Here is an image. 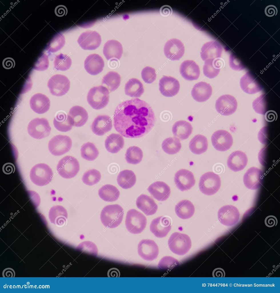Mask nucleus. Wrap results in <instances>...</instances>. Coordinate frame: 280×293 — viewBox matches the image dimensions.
<instances>
[{"label":"nucleus","mask_w":280,"mask_h":293,"mask_svg":"<svg viewBox=\"0 0 280 293\" xmlns=\"http://www.w3.org/2000/svg\"><path fill=\"white\" fill-rule=\"evenodd\" d=\"M50 100L47 96L40 93L34 95L29 102L31 109L38 114H43L48 111L50 108Z\"/></svg>","instance_id":"obj_29"},{"label":"nucleus","mask_w":280,"mask_h":293,"mask_svg":"<svg viewBox=\"0 0 280 293\" xmlns=\"http://www.w3.org/2000/svg\"><path fill=\"white\" fill-rule=\"evenodd\" d=\"M212 89L209 84L201 81L196 84L191 94L193 98L199 102H204L208 100L212 95Z\"/></svg>","instance_id":"obj_26"},{"label":"nucleus","mask_w":280,"mask_h":293,"mask_svg":"<svg viewBox=\"0 0 280 293\" xmlns=\"http://www.w3.org/2000/svg\"><path fill=\"white\" fill-rule=\"evenodd\" d=\"M112 128V120L106 115H99L94 120L91 125L92 131L98 136H102L110 131Z\"/></svg>","instance_id":"obj_24"},{"label":"nucleus","mask_w":280,"mask_h":293,"mask_svg":"<svg viewBox=\"0 0 280 293\" xmlns=\"http://www.w3.org/2000/svg\"><path fill=\"white\" fill-rule=\"evenodd\" d=\"M121 78L118 73L114 71H110L103 78L102 85H105L110 92L116 90L119 86Z\"/></svg>","instance_id":"obj_43"},{"label":"nucleus","mask_w":280,"mask_h":293,"mask_svg":"<svg viewBox=\"0 0 280 293\" xmlns=\"http://www.w3.org/2000/svg\"><path fill=\"white\" fill-rule=\"evenodd\" d=\"M67 117L72 126L79 127L85 124L88 116L87 112L83 107L75 106L70 109Z\"/></svg>","instance_id":"obj_25"},{"label":"nucleus","mask_w":280,"mask_h":293,"mask_svg":"<svg viewBox=\"0 0 280 293\" xmlns=\"http://www.w3.org/2000/svg\"><path fill=\"white\" fill-rule=\"evenodd\" d=\"M136 203L137 208L147 216L155 214L158 209L157 205L153 199L146 195L139 196Z\"/></svg>","instance_id":"obj_32"},{"label":"nucleus","mask_w":280,"mask_h":293,"mask_svg":"<svg viewBox=\"0 0 280 293\" xmlns=\"http://www.w3.org/2000/svg\"><path fill=\"white\" fill-rule=\"evenodd\" d=\"M2 65L5 69H9L14 67L15 65V61L12 58H7L3 60Z\"/></svg>","instance_id":"obj_56"},{"label":"nucleus","mask_w":280,"mask_h":293,"mask_svg":"<svg viewBox=\"0 0 280 293\" xmlns=\"http://www.w3.org/2000/svg\"><path fill=\"white\" fill-rule=\"evenodd\" d=\"M2 170L5 174L9 175L14 173L15 167L13 164L10 163H7L3 165Z\"/></svg>","instance_id":"obj_58"},{"label":"nucleus","mask_w":280,"mask_h":293,"mask_svg":"<svg viewBox=\"0 0 280 293\" xmlns=\"http://www.w3.org/2000/svg\"><path fill=\"white\" fill-rule=\"evenodd\" d=\"M277 220L274 216L270 215L267 217L265 219V225L267 227H271L276 225Z\"/></svg>","instance_id":"obj_59"},{"label":"nucleus","mask_w":280,"mask_h":293,"mask_svg":"<svg viewBox=\"0 0 280 293\" xmlns=\"http://www.w3.org/2000/svg\"><path fill=\"white\" fill-rule=\"evenodd\" d=\"M124 144L122 136L119 134L112 133L108 136L105 141L106 150L112 153H116L122 149Z\"/></svg>","instance_id":"obj_36"},{"label":"nucleus","mask_w":280,"mask_h":293,"mask_svg":"<svg viewBox=\"0 0 280 293\" xmlns=\"http://www.w3.org/2000/svg\"><path fill=\"white\" fill-rule=\"evenodd\" d=\"M159 90L161 94L167 97H172L179 92L180 85L178 81L170 76H163L159 82Z\"/></svg>","instance_id":"obj_21"},{"label":"nucleus","mask_w":280,"mask_h":293,"mask_svg":"<svg viewBox=\"0 0 280 293\" xmlns=\"http://www.w3.org/2000/svg\"><path fill=\"white\" fill-rule=\"evenodd\" d=\"M161 147L166 153L173 155L179 152L181 148V144L178 138L176 137H170L163 141Z\"/></svg>","instance_id":"obj_44"},{"label":"nucleus","mask_w":280,"mask_h":293,"mask_svg":"<svg viewBox=\"0 0 280 293\" xmlns=\"http://www.w3.org/2000/svg\"><path fill=\"white\" fill-rule=\"evenodd\" d=\"M193 127L189 122L181 120L176 122L173 126L172 131L174 136L181 140L187 138L191 134Z\"/></svg>","instance_id":"obj_34"},{"label":"nucleus","mask_w":280,"mask_h":293,"mask_svg":"<svg viewBox=\"0 0 280 293\" xmlns=\"http://www.w3.org/2000/svg\"><path fill=\"white\" fill-rule=\"evenodd\" d=\"M98 194L99 197L104 201L111 202L118 199L120 192L115 186L110 184H106L99 189Z\"/></svg>","instance_id":"obj_42"},{"label":"nucleus","mask_w":280,"mask_h":293,"mask_svg":"<svg viewBox=\"0 0 280 293\" xmlns=\"http://www.w3.org/2000/svg\"><path fill=\"white\" fill-rule=\"evenodd\" d=\"M221 181L219 176L213 172H208L200 177L199 184V189L204 194L212 195L219 190Z\"/></svg>","instance_id":"obj_7"},{"label":"nucleus","mask_w":280,"mask_h":293,"mask_svg":"<svg viewBox=\"0 0 280 293\" xmlns=\"http://www.w3.org/2000/svg\"><path fill=\"white\" fill-rule=\"evenodd\" d=\"M81 153L83 158L87 160L92 161L97 157L99 152L93 143L88 142L84 143L81 146Z\"/></svg>","instance_id":"obj_47"},{"label":"nucleus","mask_w":280,"mask_h":293,"mask_svg":"<svg viewBox=\"0 0 280 293\" xmlns=\"http://www.w3.org/2000/svg\"><path fill=\"white\" fill-rule=\"evenodd\" d=\"M143 157L142 150L138 147L133 146L129 147L125 154L127 162L133 165L137 164L141 161Z\"/></svg>","instance_id":"obj_46"},{"label":"nucleus","mask_w":280,"mask_h":293,"mask_svg":"<svg viewBox=\"0 0 280 293\" xmlns=\"http://www.w3.org/2000/svg\"><path fill=\"white\" fill-rule=\"evenodd\" d=\"M180 72L185 79L189 81L197 79L200 74L199 66L194 61L189 60H185L181 63Z\"/></svg>","instance_id":"obj_27"},{"label":"nucleus","mask_w":280,"mask_h":293,"mask_svg":"<svg viewBox=\"0 0 280 293\" xmlns=\"http://www.w3.org/2000/svg\"><path fill=\"white\" fill-rule=\"evenodd\" d=\"M55 13L57 16L61 17L66 15L67 13V10L64 5H60L57 6L55 9Z\"/></svg>","instance_id":"obj_57"},{"label":"nucleus","mask_w":280,"mask_h":293,"mask_svg":"<svg viewBox=\"0 0 280 293\" xmlns=\"http://www.w3.org/2000/svg\"><path fill=\"white\" fill-rule=\"evenodd\" d=\"M147 190L153 197L158 201L166 200L171 193L169 187L163 181H157L151 184Z\"/></svg>","instance_id":"obj_28"},{"label":"nucleus","mask_w":280,"mask_h":293,"mask_svg":"<svg viewBox=\"0 0 280 293\" xmlns=\"http://www.w3.org/2000/svg\"><path fill=\"white\" fill-rule=\"evenodd\" d=\"M277 118V113L274 110H269L267 111L265 114V118L268 122H271L276 120Z\"/></svg>","instance_id":"obj_53"},{"label":"nucleus","mask_w":280,"mask_h":293,"mask_svg":"<svg viewBox=\"0 0 280 293\" xmlns=\"http://www.w3.org/2000/svg\"><path fill=\"white\" fill-rule=\"evenodd\" d=\"M262 171L257 167H252L249 168L244 175L243 182L248 189L256 190L261 186L263 179Z\"/></svg>","instance_id":"obj_18"},{"label":"nucleus","mask_w":280,"mask_h":293,"mask_svg":"<svg viewBox=\"0 0 280 293\" xmlns=\"http://www.w3.org/2000/svg\"><path fill=\"white\" fill-rule=\"evenodd\" d=\"M72 146V140L69 136L59 134L50 140L48 148L52 154L55 156H59L69 151Z\"/></svg>","instance_id":"obj_10"},{"label":"nucleus","mask_w":280,"mask_h":293,"mask_svg":"<svg viewBox=\"0 0 280 293\" xmlns=\"http://www.w3.org/2000/svg\"><path fill=\"white\" fill-rule=\"evenodd\" d=\"M237 107L235 98L229 94L223 95L216 101L215 109L217 112L223 116H229L234 113Z\"/></svg>","instance_id":"obj_12"},{"label":"nucleus","mask_w":280,"mask_h":293,"mask_svg":"<svg viewBox=\"0 0 280 293\" xmlns=\"http://www.w3.org/2000/svg\"><path fill=\"white\" fill-rule=\"evenodd\" d=\"M263 96L262 100L261 96L256 98L253 103V108L256 112L264 114L265 111L266 102Z\"/></svg>","instance_id":"obj_52"},{"label":"nucleus","mask_w":280,"mask_h":293,"mask_svg":"<svg viewBox=\"0 0 280 293\" xmlns=\"http://www.w3.org/2000/svg\"><path fill=\"white\" fill-rule=\"evenodd\" d=\"M212 144L217 150L225 151L229 150L233 144V140L231 134L228 131L219 130L215 132L211 137Z\"/></svg>","instance_id":"obj_13"},{"label":"nucleus","mask_w":280,"mask_h":293,"mask_svg":"<svg viewBox=\"0 0 280 293\" xmlns=\"http://www.w3.org/2000/svg\"><path fill=\"white\" fill-rule=\"evenodd\" d=\"M265 13L266 15L269 17H271L275 15H276L277 13V8L273 5H269L265 8Z\"/></svg>","instance_id":"obj_55"},{"label":"nucleus","mask_w":280,"mask_h":293,"mask_svg":"<svg viewBox=\"0 0 280 293\" xmlns=\"http://www.w3.org/2000/svg\"><path fill=\"white\" fill-rule=\"evenodd\" d=\"M144 92L143 84L136 78L130 79L125 85V94L131 97H139Z\"/></svg>","instance_id":"obj_40"},{"label":"nucleus","mask_w":280,"mask_h":293,"mask_svg":"<svg viewBox=\"0 0 280 293\" xmlns=\"http://www.w3.org/2000/svg\"><path fill=\"white\" fill-rule=\"evenodd\" d=\"M54 68L57 70L65 71L71 66L72 61L67 55L61 54L57 56L54 62Z\"/></svg>","instance_id":"obj_48"},{"label":"nucleus","mask_w":280,"mask_h":293,"mask_svg":"<svg viewBox=\"0 0 280 293\" xmlns=\"http://www.w3.org/2000/svg\"><path fill=\"white\" fill-rule=\"evenodd\" d=\"M218 218L223 225L230 226L233 225L238 221L240 213L237 208L231 205H227L221 207L218 212Z\"/></svg>","instance_id":"obj_14"},{"label":"nucleus","mask_w":280,"mask_h":293,"mask_svg":"<svg viewBox=\"0 0 280 293\" xmlns=\"http://www.w3.org/2000/svg\"><path fill=\"white\" fill-rule=\"evenodd\" d=\"M160 15L162 16L166 17L172 15L173 10L171 6L167 5L162 6L160 9Z\"/></svg>","instance_id":"obj_54"},{"label":"nucleus","mask_w":280,"mask_h":293,"mask_svg":"<svg viewBox=\"0 0 280 293\" xmlns=\"http://www.w3.org/2000/svg\"><path fill=\"white\" fill-rule=\"evenodd\" d=\"M240 86L245 92L253 94L261 91L262 88L254 76L249 72H247L241 78Z\"/></svg>","instance_id":"obj_31"},{"label":"nucleus","mask_w":280,"mask_h":293,"mask_svg":"<svg viewBox=\"0 0 280 293\" xmlns=\"http://www.w3.org/2000/svg\"><path fill=\"white\" fill-rule=\"evenodd\" d=\"M136 178L132 171L125 170L121 171L118 175L117 181L119 185L125 189L131 188L135 183Z\"/></svg>","instance_id":"obj_41"},{"label":"nucleus","mask_w":280,"mask_h":293,"mask_svg":"<svg viewBox=\"0 0 280 293\" xmlns=\"http://www.w3.org/2000/svg\"><path fill=\"white\" fill-rule=\"evenodd\" d=\"M179 262L175 258L171 256L162 258L158 263V267L163 270L172 269L178 265Z\"/></svg>","instance_id":"obj_50"},{"label":"nucleus","mask_w":280,"mask_h":293,"mask_svg":"<svg viewBox=\"0 0 280 293\" xmlns=\"http://www.w3.org/2000/svg\"><path fill=\"white\" fill-rule=\"evenodd\" d=\"M49 217L51 223L57 226H62L66 223L68 217L67 213L63 206H54L50 209Z\"/></svg>","instance_id":"obj_33"},{"label":"nucleus","mask_w":280,"mask_h":293,"mask_svg":"<svg viewBox=\"0 0 280 293\" xmlns=\"http://www.w3.org/2000/svg\"><path fill=\"white\" fill-rule=\"evenodd\" d=\"M171 220L169 218L160 216L153 219L150 225L151 231L157 237H165L171 229Z\"/></svg>","instance_id":"obj_19"},{"label":"nucleus","mask_w":280,"mask_h":293,"mask_svg":"<svg viewBox=\"0 0 280 293\" xmlns=\"http://www.w3.org/2000/svg\"><path fill=\"white\" fill-rule=\"evenodd\" d=\"M29 134L32 137L41 139L48 136L51 130L49 122L44 118H36L29 123L27 128Z\"/></svg>","instance_id":"obj_9"},{"label":"nucleus","mask_w":280,"mask_h":293,"mask_svg":"<svg viewBox=\"0 0 280 293\" xmlns=\"http://www.w3.org/2000/svg\"><path fill=\"white\" fill-rule=\"evenodd\" d=\"M77 42L83 50H93L97 48L101 42L100 35L95 31H87L79 36Z\"/></svg>","instance_id":"obj_16"},{"label":"nucleus","mask_w":280,"mask_h":293,"mask_svg":"<svg viewBox=\"0 0 280 293\" xmlns=\"http://www.w3.org/2000/svg\"><path fill=\"white\" fill-rule=\"evenodd\" d=\"M109 98V92L108 88L101 85L94 86L90 89L87 95V100L93 109L99 110L107 105Z\"/></svg>","instance_id":"obj_3"},{"label":"nucleus","mask_w":280,"mask_h":293,"mask_svg":"<svg viewBox=\"0 0 280 293\" xmlns=\"http://www.w3.org/2000/svg\"><path fill=\"white\" fill-rule=\"evenodd\" d=\"M168 243L171 251L179 255L185 254L191 246V241L189 236L186 234L179 232L172 234Z\"/></svg>","instance_id":"obj_4"},{"label":"nucleus","mask_w":280,"mask_h":293,"mask_svg":"<svg viewBox=\"0 0 280 293\" xmlns=\"http://www.w3.org/2000/svg\"><path fill=\"white\" fill-rule=\"evenodd\" d=\"M248 159L246 155L239 150L234 151L229 156L227 161L228 168L234 172L243 170L247 165Z\"/></svg>","instance_id":"obj_22"},{"label":"nucleus","mask_w":280,"mask_h":293,"mask_svg":"<svg viewBox=\"0 0 280 293\" xmlns=\"http://www.w3.org/2000/svg\"><path fill=\"white\" fill-rule=\"evenodd\" d=\"M164 52L168 59L173 61L178 60L184 55L185 47L180 40L176 38L171 39L165 43Z\"/></svg>","instance_id":"obj_17"},{"label":"nucleus","mask_w":280,"mask_h":293,"mask_svg":"<svg viewBox=\"0 0 280 293\" xmlns=\"http://www.w3.org/2000/svg\"><path fill=\"white\" fill-rule=\"evenodd\" d=\"M174 181L177 187L181 191L189 190L195 183L193 173L184 169H180L175 173Z\"/></svg>","instance_id":"obj_20"},{"label":"nucleus","mask_w":280,"mask_h":293,"mask_svg":"<svg viewBox=\"0 0 280 293\" xmlns=\"http://www.w3.org/2000/svg\"><path fill=\"white\" fill-rule=\"evenodd\" d=\"M175 211L179 217L185 219H189L193 216L195 208L191 201L185 199L181 201L176 205Z\"/></svg>","instance_id":"obj_37"},{"label":"nucleus","mask_w":280,"mask_h":293,"mask_svg":"<svg viewBox=\"0 0 280 293\" xmlns=\"http://www.w3.org/2000/svg\"><path fill=\"white\" fill-rule=\"evenodd\" d=\"M142 78L147 84H151L156 79L157 75L155 70L149 66L144 68L141 72Z\"/></svg>","instance_id":"obj_51"},{"label":"nucleus","mask_w":280,"mask_h":293,"mask_svg":"<svg viewBox=\"0 0 280 293\" xmlns=\"http://www.w3.org/2000/svg\"><path fill=\"white\" fill-rule=\"evenodd\" d=\"M53 173L50 167L45 163H40L34 165L30 173L31 181L35 184L40 186L49 183L53 178Z\"/></svg>","instance_id":"obj_5"},{"label":"nucleus","mask_w":280,"mask_h":293,"mask_svg":"<svg viewBox=\"0 0 280 293\" xmlns=\"http://www.w3.org/2000/svg\"><path fill=\"white\" fill-rule=\"evenodd\" d=\"M212 275L213 277H224L225 276V272L222 269L218 268L214 270Z\"/></svg>","instance_id":"obj_61"},{"label":"nucleus","mask_w":280,"mask_h":293,"mask_svg":"<svg viewBox=\"0 0 280 293\" xmlns=\"http://www.w3.org/2000/svg\"><path fill=\"white\" fill-rule=\"evenodd\" d=\"M147 223L146 217L135 209L129 210L126 216L125 225L128 231L133 234L141 233L145 229Z\"/></svg>","instance_id":"obj_6"},{"label":"nucleus","mask_w":280,"mask_h":293,"mask_svg":"<svg viewBox=\"0 0 280 293\" xmlns=\"http://www.w3.org/2000/svg\"><path fill=\"white\" fill-rule=\"evenodd\" d=\"M124 215L123 208L117 204L106 206L102 209L101 220L106 227L113 228L118 226L122 221Z\"/></svg>","instance_id":"obj_2"},{"label":"nucleus","mask_w":280,"mask_h":293,"mask_svg":"<svg viewBox=\"0 0 280 293\" xmlns=\"http://www.w3.org/2000/svg\"><path fill=\"white\" fill-rule=\"evenodd\" d=\"M139 255L143 259L152 261L157 257L159 253L158 246L153 240L143 239L139 242L137 247Z\"/></svg>","instance_id":"obj_15"},{"label":"nucleus","mask_w":280,"mask_h":293,"mask_svg":"<svg viewBox=\"0 0 280 293\" xmlns=\"http://www.w3.org/2000/svg\"><path fill=\"white\" fill-rule=\"evenodd\" d=\"M108 277H119L120 272L119 270L116 268H112L109 269L107 273Z\"/></svg>","instance_id":"obj_60"},{"label":"nucleus","mask_w":280,"mask_h":293,"mask_svg":"<svg viewBox=\"0 0 280 293\" xmlns=\"http://www.w3.org/2000/svg\"><path fill=\"white\" fill-rule=\"evenodd\" d=\"M101 178L100 173L95 169H92L88 171L84 174L82 181L85 184L91 186L99 182Z\"/></svg>","instance_id":"obj_49"},{"label":"nucleus","mask_w":280,"mask_h":293,"mask_svg":"<svg viewBox=\"0 0 280 293\" xmlns=\"http://www.w3.org/2000/svg\"><path fill=\"white\" fill-rule=\"evenodd\" d=\"M104 62L102 58L99 55L93 54L89 55L84 61V68L89 74L95 75L101 73L104 66Z\"/></svg>","instance_id":"obj_23"},{"label":"nucleus","mask_w":280,"mask_h":293,"mask_svg":"<svg viewBox=\"0 0 280 293\" xmlns=\"http://www.w3.org/2000/svg\"><path fill=\"white\" fill-rule=\"evenodd\" d=\"M189 146L191 151L195 154L200 155L206 151L208 148L207 139L202 135H196L190 140Z\"/></svg>","instance_id":"obj_39"},{"label":"nucleus","mask_w":280,"mask_h":293,"mask_svg":"<svg viewBox=\"0 0 280 293\" xmlns=\"http://www.w3.org/2000/svg\"><path fill=\"white\" fill-rule=\"evenodd\" d=\"M70 80L66 76L57 74L49 79L47 86L52 95L60 96L68 92L70 88Z\"/></svg>","instance_id":"obj_11"},{"label":"nucleus","mask_w":280,"mask_h":293,"mask_svg":"<svg viewBox=\"0 0 280 293\" xmlns=\"http://www.w3.org/2000/svg\"><path fill=\"white\" fill-rule=\"evenodd\" d=\"M219 47L215 41H210L205 43L201 48L200 56L202 60L205 61L220 58Z\"/></svg>","instance_id":"obj_38"},{"label":"nucleus","mask_w":280,"mask_h":293,"mask_svg":"<svg viewBox=\"0 0 280 293\" xmlns=\"http://www.w3.org/2000/svg\"><path fill=\"white\" fill-rule=\"evenodd\" d=\"M53 124L55 128L62 132H66L71 130L72 125L68 119L67 116L63 112H59L55 117Z\"/></svg>","instance_id":"obj_45"},{"label":"nucleus","mask_w":280,"mask_h":293,"mask_svg":"<svg viewBox=\"0 0 280 293\" xmlns=\"http://www.w3.org/2000/svg\"><path fill=\"white\" fill-rule=\"evenodd\" d=\"M113 120L116 130L128 138L143 136L152 129L156 122L151 106L138 98L119 104L115 109Z\"/></svg>","instance_id":"obj_1"},{"label":"nucleus","mask_w":280,"mask_h":293,"mask_svg":"<svg viewBox=\"0 0 280 293\" xmlns=\"http://www.w3.org/2000/svg\"><path fill=\"white\" fill-rule=\"evenodd\" d=\"M103 52L107 60H119L123 54V47L121 44L118 41L110 40L105 44Z\"/></svg>","instance_id":"obj_30"},{"label":"nucleus","mask_w":280,"mask_h":293,"mask_svg":"<svg viewBox=\"0 0 280 293\" xmlns=\"http://www.w3.org/2000/svg\"><path fill=\"white\" fill-rule=\"evenodd\" d=\"M80 169L79 163L75 158L66 156L61 159L57 166L59 174L65 179H71L75 177Z\"/></svg>","instance_id":"obj_8"},{"label":"nucleus","mask_w":280,"mask_h":293,"mask_svg":"<svg viewBox=\"0 0 280 293\" xmlns=\"http://www.w3.org/2000/svg\"><path fill=\"white\" fill-rule=\"evenodd\" d=\"M223 64V61L218 58L205 61L203 68V74L210 79L215 78L219 74Z\"/></svg>","instance_id":"obj_35"}]
</instances>
